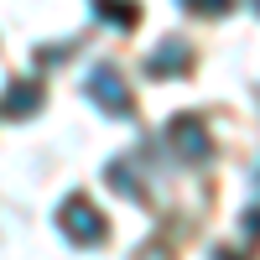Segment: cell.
<instances>
[{
	"instance_id": "6da1fadb",
	"label": "cell",
	"mask_w": 260,
	"mask_h": 260,
	"mask_svg": "<svg viewBox=\"0 0 260 260\" xmlns=\"http://www.w3.org/2000/svg\"><path fill=\"white\" fill-rule=\"evenodd\" d=\"M62 224L73 229V240H78V245H89V240H99V234H104V219H99V213L83 203V198H73L68 208H62Z\"/></svg>"
},
{
	"instance_id": "7a4b0ae2",
	"label": "cell",
	"mask_w": 260,
	"mask_h": 260,
	"mask_svg": "<svg viewBox=\"0 0 260 260\" xmlns=\"http://www.w3.org/2000/svg\"><path fill=\"white\" fill-rule=\"evenodd\" d=\"M89 89H94L99 99H110V104H115V115H125V104H130V99H125V89H120V78H115L110 68H104V73H94V78H89Z\"/></svg>"
},
{
	"instance_id": "3957f363",
	"label": "cell",
	"mask_w": 260,
	"mask_h": 260,
	"mask_svg": "<svg viewBox=\"0 0 260 260\" xmlns=\"http://www.w3.org/2000/svg\"><path fill=\"white\" fill-rule=\"evenodd\" d=\"M31 104H37V89L26 83V89H16V94H11V115H31Z\"/></svg>"
}]
</instances>
